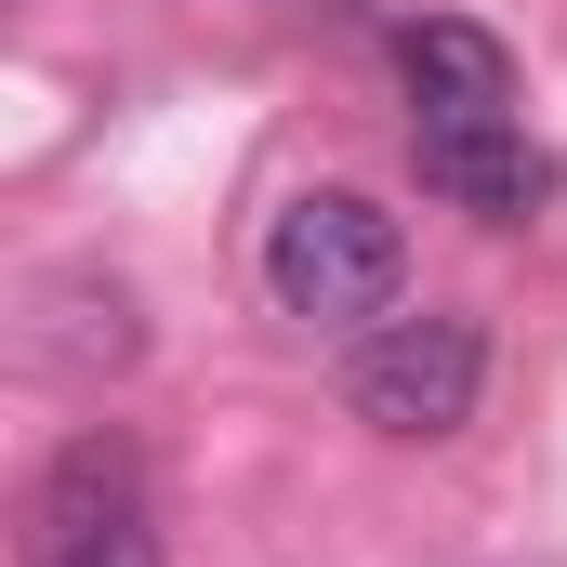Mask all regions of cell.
Masks as SVG:
<instances>
[{
    "instance_id": "6da1fadb",
    "label": "cell",
    "mask_w": 567,
    "mask_h": 567,
    "mask_svg": "<svg viewBox=\"0 0 567 567\" xmlns=\"http://www.w3.org/2000/svg\"><path fill=\"white\" fill-rule=\"evenodd\" d=\"M265 290H278L303 330H383L396 290H410V238L383 198L357 185H303L278 225H265Z\"/></svg>"
},
{
    "instance_id": "7a4b0ae2",
    "label": "cell",
    "mask_w": 567,
    "mask_h": 567,
    "mask_svg": "<svg viewBox=\"0 0 567 567\" xmlns=\"http://www.w3.org/2000/svg\"><path fill=\"white\" fill-rule=\"evenodd\" d=\"M343 396H357V423H370V435H410V449H435V435L475 423V396H488V330H475V317H449V303H423V317H383V330H357Z\"/></svg>"
},
{
    "instance_id": "3957f363",
    "label": "cell",
    "mask_w": 567,
    "mask_h": 567,
    "mask_svg": "<svg viewBox=\"0 0 567 567\" xmlns=\"http://www.w3.org/2000/svg\"><path fill=\"white\" fill-rule=\"evenodd\" d=\"M27 567H158V515H145V462L106 423L53 449L40 502H27Z\"/></svg>"
},
{
    "instance_id": "277c9868",
    "label": "cell",
    "mask_w": 567,
    "mask_h": 567,
    "mask_svg": "<svg viewBox=\"0 0 567 567\" xmlns=\"http://www.w3.org/2000/svg\"><path fill=\"white\" fill-rule=\"evenodd\" d=\"M410 158H423V185L449 212H475V225H528L542 212V145L515 133V120H410Z\"/></svg>"
},
{
    "instance_id": "5b68a950",
    "label": "cell",
    "mask_w": 567,
    "mask_h": 567,
    "mask_svg": "<svg viewBox=\"0 0 567 567\" xmlns=\"http://www.w3.org/2000/svg\"><path fill=\"white\" fill-rule=\"evenodd\" d=\"M396 80H410V120H515V53L462 13L396 27Z\"/></svg>"
}]
</instances>
